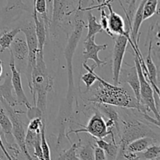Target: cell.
<instances>
[{
  "label": "cell",
  "instance_id": "32",
  "mask_svg": "<svg viewBox=\"0 0 160 160\" xmlns=\"http://www.w3.org/2000/svg\"><path fill=\"white\" fill-rule=\"evenodd\" d=\"M119 151V145L116 143V141L112 142H109V145L108 148L105 150V153H106V159H117V154H118Z\"/></svg>",
  "mask_w": 160,
  "mask_h": 160
},
{
  "label": "cell",
  "instance_id": "7",
  "mask_svg": "<svg viewBox=\"0 0 160 160\" xmlns=\"http://www.w3.org/2000/svg\"><path fill=\"white\" fill-rule=\"evenodd\" d=\"M134 56H135L134 62H135V67L136 69H137L138 74L139 82H140L141 102L143 103L148 108V110L152 112L156 118L159 120V111L157 110L156 103H155L154 91H153V88L151 84H150V83L145 79V76H144L138 59L136 56V55H134Z\"/></svg>",
  "mask_w": 160,
  "mask_h": 160
},
{
  "label": "cell",
  "instance_id": "28",
  "mask_svg": "<svg viewBox=\"0 0 160 160\" xmlns=\"http://www.w3.org/2000/svg\"><path fill=\"white\" fill-rule=\"evenodd\" d=\"M41 148H42V153H43L44 160L51 159V152H50L49 145L47 142L46 137H45V121L42 120V126L41 128Z\"/></svg>",
  "mask_w": 160,
  "mask_h": 160
},
{
  "label": "cell",
  "instance_id": "41",
  "mask_svg": "<svg viewBox=\"0 0 160 160\" xmlns=\"http://www.w3.org/2000/svg\"><path fill=\"white\" fill-rule=\"evenodd\" d=\"M78 5H81V6H82V0H79V2H78Z\"/></svg>",
  "mask_w": 160,
  "mask_h": 160
},
{
  "label": "cell",
  "instance_id": "31",
  "mask_svg": "<svg viewBox=\"0 0 160 160\" xmlns=\"http://www.w3.org/2000/svg\"><path fill=\"white\" fill-rule=\"evenodd\" d=\"M78 156L81 160H95L93 145L91 143H88L84 146H81L80 148L79 154L78 155Z\"/></svg>",
  "mask_w": 160,
  "mask_h": 160
},
{
  "label": "cell",
  "instance_id": "19",
  "mask_svg": "<svg viewBox=\"0 0 160 160\" xmlns=\"http://www.w3.org/2000/svg\"><path fill=\"white\" fill-rule=\"evenodd\" d=\"M9 50L12 52L15 59L23 60L28 56V47L26 40L22 38H15L10 45Z\"/></svg>",
  "mask_w": 160,
  "mask_h": 160
},
{
  "label": "cell",
  "instance_id": "2",
  "mask_svg": "<svg viewBox=\"0 0 160 160\" xmlns=\"http://www.w3.org/2000/svg\"><path fill=\"white\" fill-rule=\"evenodd\" d=\"M53 78L48 74L46 64L44 60V54L39 52L36 56V64L34 66L31 76L33 101L34 106H36L46 117L47 97L48 92L53 89Z\"/></svg>",
  "mask_w": 160,
  "mask_h": 160
},
{
  "label": "cell",
  "instance_id": "11",
  "mask_svg": "<svg viewBox=\"0 0 160 160\" xmlns=\"http://www.w3.org/2000/svg\"><path fill=\"white\" fill-rule=\"evenodd\" d=\"M10 52V61H9V67L11 70V83H12V88L16 94V98L17 100L18 105H24L27 109L31 106V103L28 101L25 92L23 91V85H22L21 77H20V72L16 67L15 65V58L12 55V52Z\"/></svg>",
  "mask_w": 160,
  "mask_h": 160
},
{
  "label": "cell",
  "instance_id": "43",
  "mask_svg": "<svg viewBox=\"0 0 160 160\" xmlns=\"http://www.w3.org/2000/svg\"><path fill=\"white\" fill-rule=\"evenodd\" d=\"M32 1H33V0H32Z\"/></svg>",
  "mask_w": 160,
  "mask_h": 160
},
{
  "label": "cell",
  "instance_id": "29",
  "mask_svg": "<svg viewBox=\"0 0 160 160\" xmlns=\"http://www.w3.org/2000/svg\"><path fill=\"white\" fill-rule=\"evenodd\" d=\"M127 5H128V9H125L124 6L123 7V11L126 15L127 20L128 23V27L129 29L131 31V27H132V21L133 18H134V12H135V7L136 3H137V0H125Z\"/></svg>",
  "mask_w": 160,
  "mask_h": 160
},
{
  "label": "cell",
  "instance_id": "27",
  "mask_svg": "<svg viewBox=\"0 0 160 160\" xmlns=\"http://www.w3.org/2000/svg\"><path fill=\"white\" fill-rule=\"evenodd\" d=\"M158 3L159 0H147L145 2L143 8V21L149 19L154 14H159Z\"/></svg>",
  "mask_w": 160,
  "mask_h": 160
},
{
  "label": "cell",
  "instance_id": "15",
  "mask_svg": "<svg viewBox=\"0 0 160 160\" xmlns=\"http://www.w3.org/2000/svg\"><path fill=\"white\" fill-rule=\"evenodd\" d=\"M33 19L38 40V52L44 54V46L45 45L47 33L48 31L45 27L44 20L41 17H38V12L34 9H33Z\"/></svg>",
  "mask_w": 160,
  "mask_h": 160
},
{
  "label": "cell",
  "instance_id": "13",
  "mask_svg": "<svg viewBox=\"0 0 160 160\" xmlns=\"http://www.w3.org/2000/svg\"><path fill=\"white\" fill-rule=\"evenodd\" d=\"M121 84H128L134 92L135 98L141 102L140 82L138 74L135 66L129 67V68H121L119 76V85Z\"/></svg>",
  "mask_w": 160,
  "mask_h": 160
},
{
  "label": "cell",
  "instance_id": "23",
  "mask_svg": "<svg viewBox=\"0 0 160 160\" xmlns=\"http://www.w3.org/2000/svg\"><path fill=\"white\" fill-rule=\"evenodd\" d=\"M88 22L87 25L88 34L85 39L89 38L94 35H96V34H98V33H101L103 31L101 25L97 22L96 17L92 13V10L88 11Z\"/></svg>",
  "mask_w": 160,
  "mask_h": 160
},
{
  "label": "cell",
  "instance_id": "17",
  "mask_svg": "<svg viewBox=\"0 0 160 160\" xmlns=\"http://www.w3.org/2000/svg\"><path fill=\"white\" fill-rule=\"evenodd\" d=\"M12 85L11 83V76L7 73L2 84H0V98L4 100L8 105L13 108L17 106V100L12 95Z\"/></svg>",
  "mask_w": 160,
  "mask_h": 160
},
{
  "label": "cell",
  "instance_id": "40",
  "mask_svg": "<svg viewBox=\"0 0 160 160\" xmlns=\"http://www.w3.org/2000/svg\"><path fill=\"white\" fill-rule=\"evenodd\" d=\"M2 73H3V66H2V61L0 59V84L2 81Z\"/></svg>",
  "mask_w": 160,
  "mask_h": 160
},
{
  "label": "cell",
  "instance_id": "39",
  "mask_svg": "<svg viewBox=\"0 0 160 160\" xmlns=\"http://www.w3.org/2000/svg\"><path fill=\"white\" fill-rule=\"evenodd\" d=\"M52 2L53 0H46L47 2V7H48L49 12L52 13Z\"/></svg>",
  "mask_w": 160,
  "mask_h": 160
},
{
  "label": "cell",
  "instance_id": "33",
  "mask_svg": "<svg viewBox=\"0 0 160 160\" xmlns=\"http://www.w3.org/2000/svg\"><path fill=\"white\" fill-rule=\"evenodd\" d=\"M101 11V17H100V25H101L103 31H106L108 34V35L110 36L111 38H114V34L109 31V25H108V15L106 14L105 8H101L99 9Z\"/></svg>",
  "mask_w": 160,
  "mask_h": 160
},
{
  "label": "cell",
  "instance_id": "38",
  "mask_svg": "<svg viewBox=\"0 0 160 160\" xmlns=\"http://www.w3.org/2000/svg\"><path fill=\"white\" fill-rule=\"evenodd\" d=\"M0 148H1L2 151L3 152V153H4L5 156H6V159H9V160H12V157H11L10 155L9 154L8 151H7V150H6V147H5L4 144H3L2 139V137H1V134H0Z\"/></svg>",
  "mask_w": 160,
  "mask_h": 160
},
{
  "label": "cell",
  "instance_id": "6",
  "mask_svg": "<svg viewBox=\"0 0 160 160\" xmlns=\"http://www.w3.org/2000/svg\"><path fill=\"white\" fill-rule=\"evenodd\" d=\"M20 31L24 34L26 38V42L28 47V66L26 70V76L28 79V88L30 92H32V85H31V76L34 66L36 64V56L38 52V40L34 28V21H31L28 24L25 25L23 28H20Z\"/></svg>",
  "mask_w": 160,
  "mask_h": 160
},
{
  "label": "cell",
  "instance_id": "42",
  "mask_svg": "<svg viewBox=\"0 0 160 160\" xmlns=\"http://www.w3.org/2000/svg\"><path fill=\"white\" fill-rule=\"evenodd\" d=\"M106 1H108V0H102V2H100V3H105Z\"/></svg>",
  "mask_w": 160,
  "mask_h": 160
},
{
  "label": "cell",
  "instance_id": "21",
  "mask_svg": "<svg viewBox=\"0 0 160 160\" xmlns=\"http://www.w3.org/2000/svg\"><path fill=\"white\" fill-rule=\"evenodd\" d=\"M0 127H1L2 132V134H4L5 139L8 137H12V123L1 103H0Z\"/></svg>",
  "mask_w": 160,
  "mask_h": 160
},
{
  "label": "cell",
  "instance_id": "25",
  "mask_svg": "<svg viewBox=\"0 0 160 160\" xmlns=\"http://www.w3.org/2000/svg\"><path fill=\"white\" fill-rule=\"evenodd\" d=\"M34 2V9L36 12L41 15V18L45 22V27L48 31L50 27V20L48 17V11H47L46 0H33Z\"/></svg>",
  "mask_w": 160,
  "mask_h": 160
},
{
  "label": "cell",
  "instance_id": "14",
  "mask_svg": "<svg viewBox=\"0 0 160 160\" xmlns=\"http://www.w3.org/2000/svg\"><path fill=\"white\" fill-rule=\"evenodd\" d=\"M105 7H107L109 11V16H108V25L109 29L112 34L117 35H125L128 38H131V34L128 30L125 31V22L120 15L115 12L112 7L111 3L106 4Z\"/></svg>",
  "mask_w": 160,
  "mask_h": 160
},
{
  "label": "cell",
  "instance_id": "5",
  "mask_svg": "<svg viewBox=\"0 0 160 160\" xmlns=\"http://www.w3.org/2000/svg\"><path fill=\"white\" fill-rule=\"evenodd\" d=\"M0 103L6 110V113L9 116V119L12 123V137L17 142V146L20 151L23 153L28 159H33L27 150L25 146V135H26V129H25L24 123L20 117V113H23V112L17 111L16 112L12 107L8 105L3 99L0 98Z\"/></svg>",
  "mask_w": 160,
  "mask_h": 160
},
{
  "label": "cell",
  "instance_id": "16",
  "mask_svg": "<svg viewBox=\"0 0 160 160\" xmlns=\"http://www.w3.org/2000/svg\"><path fill=\"white\" fill-rule=\"evenodd\" d=\"M152 40H149V45L148 48V56L146 59L145 60V66H146L147 70L148 73V82L150 83L152 87L153 91L155 93L159 95V89L158 88V74L157 69L156 65L153 62L152 57Z\"/></svg>",
  "mask_w": 160,
  "mask_h": 160
},
{
  "label": "cell",
  "instance_id": "8",
  "mask_svg": "<svg viewBox=\"0 0 160 160\" xmlns=\"http://www.w3.org/2000/svg\"><path fill=\"white\" fill-rule=\"evenodd\" d=\"M81 127H82L83 128L73 130V131H70L69 134L74 133V134H78V133H88L95 138H104L109 134L111 135V137H114L113 131L108 130L106 125V121L99 112H96L91 117L86 126L81 125Z\"/></svg>",
  "mask_w": 160,
  "mask_h": 160
},
{
  "label": "cell",
  "instance_id": "12",
  "mask_svg": "<svg viewBox=\"0 0 160 160\" xmlns=\"http://www.w3.org/2000/svg\"><path fill=\"white\" fill-rule=\"evenodd\" d=\"M95 35L89 38L88 39H84V49H83L82 55L84 57V60L87 62L88 59H92L95 62V65L96 67H101L102 66H105L107 64L106 60H102L98 57V52L102 50H106L107 48V44L104 45H97L95 43Z\"/></svg>",
  "mask_w": 160,
  "mask_h": 160
},
{
  "label": "cell",
  "instance_id": "24",
  "mask_svg": "<svg viewBox=\"0 0 160 160\" xmlns=\"http://www.w3.org/2000/svg\"><path fill=\"white\" fill-rule=\"evenodd\" d=\"M83 67H84L85 70H88V73H84L81 77V80H82L83 82L84 83L86 86V90L88 91V89L95 84V81H97L96 79V73L94 72L95 68H97L96 66L94 64L92 67H89L87 65V62L84 61V62L82 63Z\"/></svg>",
  "mask_w": 160,
  "mask_h": 160
},
{
  "label": "cell",
  "instance_id": "20",
  "mask_svg": "<svg viewBox=\"0 0 160 160\" xmlns=\"http://www.w3.org/2000/svg\"><path fill=\"white\" fill-rule=\"evenodd\" d=\"M95 104L98 105L99 112H101L108 119L112 120L115 123L116 129L119 134V131H120V116H119L118 112L112 107L111 105L98 104V103H95Z\"/></svg>",
  "mask_w": 160,
  "mask_h": 160
},
{
  "label": "cell",
  "instance_id": "10",
  "mask_svg": "<svg viewBox=\"0 0 160 160\" xmlns=\"http://www.w3.org/2000/svg\"><path fill=\"white\" fill-rule=\"evenodd\" d=\"M76 9L73 0H53L52 20L50 21L52 31H56L64 18L74 12Z\"/></svg>",
  "mask_w": 160,
  "mask_h": 160
},
{
  "label": "cell",
  "instance_id": "4",
  "mask_svg": "<svg viewBox=\"0 0 160 160\" xmlns=\"http://www.w3.org/2000/svg\"><path fill=\"white\" fill-rule=\"evenodd\" d=\"M123 127L120 128L118 136L120 141L119 145V151L117 159H123V155L126 151V148L129 143L142 137H151L159 141V136L150 127L138 120L123 121Z\"/></svg>",
  "mask_w": 160,
  "mask_h": 160
},
{
  "label": "cell",
  "instance_id": "30",
  "mask_svg": "<svg viewBox=\"0 0 160 160\" xmlns=\"http://www.w3.org/2000/svg\"><path fill=\"white\" fill-rule=\"evenodd\" d=\"M79 146L80 143L79 145H78V143H73L68 150L63 152H62L56 159L79 160V158H78V153H77V151H78Z\"/></svg>",
  "mask_w": 160,
  "mask_h": 160
},
{
  "label": "cell",
  "instance_id": "18",
  "mask_svg": "<svg viewBox=\"0 0 160 160\" xmlns=\"http://www.w3.org/2000/svg\"><path fill=\"white\" fill-rule=\"evenodd\" d=\"M155 144H159V140L151 137H142L128 144L126 151L132 153H141Z\"/></svg>",
  "mask_w": 160,
  "mask_h": 160
},
{
  "label": "cell",
  "instance_id": "35",
  "mask_svg": "<svg viewBox=\"0 0 160 160\" xmlns=\"http://www.w3.org/2000/svg\"><path fill=\"white\" fill-rule=\"evenodd\" d=\"M42 126V118L41 117H36V118L30 120L29 124L28 126V129L34 132L40 133L41 128Z\"/></svg>",
  "mask_w": 160,
  "mask_h": 160
},
{
  "label": "cell",
  "instance_id": "3",
  "mask_svg": "<svg viewBox=\"0 0 160 160\" xmlns=\"http://www.w3.org/2000/svg\"><path fill=\"white\" fill-rule=\"evenodd\" d=\"M81 10H76L75 16L74 26L71 34H70L64 50V56H65L66 62H67V77H68V91L67 95V101L69 106L71 109L72 102H73V97H74V81H73V58L75 51L77 49L79 41L82 36L83 30L86 27L84 21L79 17L81 14Z\"/></svg>",
  "mask_w": 160,
  "mask_h": 160
},
{
  "label": "cell",
  "instance_id": "22",
  "mask_svg": "<svg viewBox=\"0 0 160 160\" xmlns=\"http://www.w3.org/2000/svg\"><path fill=\"white\" fill-rule=\"evenodd\" d=\"M20 32H21L20 28H16L11 31H6L2 34L0 37V47H1L0 52H2L6 49H9L12 41Z\"/></svg>",
  "mask_w": 160,
  "mask_h": 160
},
{
  "label": "cell",
  "instance_id": "26",
  "mask_svg": "<svg viewBox=\"0 0 160 160\" xmlns=\"http://www.w3.org/2000/svg\"><path fill=\"white\" fill-rule=\"evenodd\" d=\"M160 159V147L159 144L151 145L148 148L142 152V154L138 153L137 159H148L159 160Z\"/></svg>",
  "mask_w": 160,
  "mask_h": 160
},
{
  "label": "cell",
  "instance_id": "37",
  "mask_svg": "<svg viewBox=\"0 0 160 160\" xmlns=\"http://www.w3.org/2000/svg\"><path fill=\"white\" fill-rule=\"evenodd\" d=\"M94 158L95 160H106V153L104 150L98 146L94 148Z\"/></svg>",
  "mask_w": 160,
  "mask_h": 160
},
{
  "label": "cell",
  "instance_id": "1",
  "mask_svg": "<svg viewBox=\"0 0 160 160\" xmlns=\"http://www.w3.org/2000/svg\"><path fill=\"white\" fill-rule=\"evenodd\" d=\"M98 85L92 92V98L89 101L98 104H108L126 109H137L142 113H147L148 108L142 102H139L131 96L126 89L109 84L96 74Z\"/></svg>",
  "mask_w": 160,
  "mask_h": 160
},
{
  "label": "cell",
  "instance_id": "34",
  "mask_svg": "<svg viewBox=\"0 0 160 160\" xmlns=\"http://www.w3.org/2000/svg\"><path fill=\"white\" fill-rule=\"evenodd\" d=\"M27 116H28V118L29 120L36 118V117H41V118H42V120L46 121V119H45V117H44L42 112L36 106H31V107L28 108Z\"/></svg>",
  "mask_w": 160,
  "mask_h": 160
},
{
  "label": "cell",
  "instance_id": "36",
  "mask_svg": "<svg viewBox=\"0 0 160 160\" xmlns=\"http://www.w3.org/2000/svg\"><path fill=\"white\" fill-rule=\"evenodd\" d=\"M26 9V6L22 2L21 0H8L7 5H6V10L10 11L14 9Z\"/></svg>",
  "mask_w": 160,
  "mask_h": 160
},
{
  "label": "cell",
  "instance_id": "9",
  "mask_svg": "<svg viewBox=\"0 0 160 160\" xmlns=\"http://www.w3.org/2000/svg\"><path fill=\"white\" fill-rule=\"evenodd\" d=\"M131 38H128L125 35H117L115 39L113 53H112V81L114 85H119V76L120 70L122 68L123 57L126 52L128 41Z\"/></svg>",
  "mask_w": 160,
  "mask_h": 160
}]
</instances>
